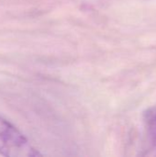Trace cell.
Returning <instances> with one entry per match:
<instances>
[{"mask_svg": "<svg viewBox=\"0 0 156 157\" xmlns=\"http://www.w3.org/2000/svg\"><path fill=\"white\" fill-rule=\"evenodd\" d=\"M0 155L6 157L41 155L27 137L2 116H0Z\"/></svg>", "mask_w": 156, "mask_h": 157, "instance_id": "obj_1", "label": "cell"}, {"mask_svg": "<svg viewBox=\"0 0 156 157\" xmlns=\"http://www.w3.org/2000/svg\"><path fill=\"white\" fill-rule=\"evenodd\" d=\"M143 121L146 151L143 155L156 156V104L143 112Z\"/></svg>", "mask_w": 156, "mask_h": 157, "instance_id": "obj_2", "label": "cell"}]
</instances>
